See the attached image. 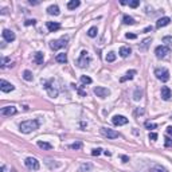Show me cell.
Masks as SVG:
<instances>
[{"mask_svg":"<svg viewBox=\"0 0 172 172\" xmlns=\"http://www.w3.org/2000/svg\"><path fill=\"white\" fill-rule=\"evenodd\" d=\"M121 160H123V163H128V161H129V157L126 156V155H123V156H121Z\"/></svg>","mask_w":172,"mask_h":172,"instance_id":"43","label":"cell"},{"mask_svg":"<svg viewBox=\"0 0 172 172\" xmlns=\"http://www.w3.org/2000/svg\"><path fill=\"white\" fill-rule=\"evenodd\" d=\"M152 30H153V27H152V26H149V27H147V28L144 30V32H149V31H152Z\"/></svg>","mask_w":172,"mask_h":172,"instance_id":"45","label":"cell"},{"mask_svg":"<svg viewBox=\"0 0 172 172\" xmlns=\"http://www.w3.org/2000/svg\"><path fill=\"white\" fill-rule=\"evenodd\" d=\"M23 78L26 79V81H32V79H34V75H32V73L30 70H24L23 71Z\"/></svg>","mask_w":172,"mask_h":172,"instance_id":"29","label":"cell"},{"mask_svg":"<svg viewBox=\"0 0 172 172\" xmlns=\"http://www.w3.org/2000/svg\"><path fill=\"white\" fill-rule=\"evenodd\" d=\"M136 74H137L136 70H129V71H126L125 75L120 78V82H125V81H128V79H133Z\"/></svg>","mask_w":172,"mask_h":172,"instance_id":"18","label":"cell"},{"mask_svg":"<svg viewBox=\"0 0 172 172\" xmlns=\"http://www.w3.org/2000/svg\"><path fill=\"white\" fill-rule=\"evenodd\" d=\"M36 145L39 147L41 149H46V151H50V149H53V145L50 143H46V141H38Z\"/></svg>","mask_w":172,"mask_h":172,"instance_id":"22","label":"cell"},{"mask_svg":"<svg viewBox=\"0 0 172 172\" xmlns=\"http://www.w3.org/2000/svg\"><path fill=\"white\" fill-rule=\"evenodd\" d=\"M43 61H44V55L42 51H36L35 55H34V62L36 65H43Z\"/></svg>","mask_w":172,"mask_h":172,"instance_id":"20","label":"cell"},{"mask_svg":"<svg viewBox=\"0 0 172 172\" xmlns=\"http://www.w3.org/2000/svg\"><path fill=\"white\" fill-rule=\"evenodd\" d=\"M24 24H26V26H35L36 20H35V19H28V20L24 22Z\"/></svg>","mask_w":172,"mask_h":172,"instance_id":"38","label":"cell"},{"mask_svg":"<svg viewBox=\"0 0 172 172\" xmlns=\"http://www.w3.org/2000/svg\"><path fill=\"white\" fill-rule=\"evenodd\" d=\"M55 61L58 62V63H66L67 62V54H65V53L58 54V55L55 57Z\"/></svg>","mask_w":172,"mask_h":172,"instance_id":"25","label":"cell"},{"mask_svg":"<svg viewBox=\"0 0 172 172\" xmlns=\"http://www.w3.org/2000/svg\"><path fill=\"white\" fill-rule=\"evenodd\" d=\"M131 53H132V50H131V47H128V46H123L121 49H120V57H123V58H126V57H129L131 55Z\"/></svg>","mask_w":172,"mask_h":172,"instance_id":"21","label":"cell"},{"mask_svg":"<svg viewBox=\"0 0 172 172\" xmlns=\"http://www.w3.org/2000/svg\"><path fill=\"white\" fill-rule=\"evenodd\" d=\"M47 14H49V15H53V16H58V15L61 14V11H59V7L57 6V4L50 6L49 8H47Z\"/></svg>","mask_w":172,"mask_h":172,"instance_id":"17","label":"cell"},{"mask_svg":"<svg viewBox=\"0 0 172 172\" xmlns=\"http://www.w3.org/2000/svg\"><path fill=\"white\" fill-rule=\"evenodd\" d=\"M1 35H3V39L6 42H8V43H11V42L15 41V32L11 31V30H3V32H1Z\"/></svg>","mask_w":172,"mask_h":172,"instance_id":"13","label":"cell"},{"mask_svg":"<svg viewBox=\"0 0 172 172\" xmlns=\"http://www.w3.org/2000/svg\"><path fill=\"white\" fill-rule=\"evenodd\" d=\"M155 54H156V57H157L159 59L165 58V57L169 54V47H167V46H157L156 49H155Z\"/></svg>","mask_w":172,"mask_h":172,"instance_id":"9","label":"cell"},{"mask_svg":"<svg viewBox=\"0 0 172 172\" xmlns=\"http://www.w3.org/2000/svg\"><path fill=\"white\" fill-rule=\"evenodd\" d=\"M155 75H156L157 79H160L161 82L169 81V71L167 70L165 67H157V69H155Z\"/></svg>","mask_w":172,"mask_h":172,"instance_id":"4","label":"cell"},{"mask_svg":"<svg viewBox=\"0 0 172 172\" xmlns=\"http://www.w3.org/2000/svg\"><path fill=\"white\" fill-rule=\"evenodd\" d=\"M30 4H32V6H38L39 1H32V0H30Z\"/></svg>","mask_w":172,"mask_h":172,"instance_id":"47","label":"cell"},{"mask_svg":"<svg viewBox=\"0 0 172 172\" xmlns=\"http://www.w3.org/2000/svg\"><path fill=\"white\" fill-rule=\"evenodd\" d=\"M91 169H93V164H90V163H83L79 167V172H89Z\"/></svg>","mask_w":172,"mask_h":172,"instance_id":"23","label":"cell"},{"mask_svg":"<svg viewBox=\"0 0 172 172\" xmlns=\"http://www.w3.org/2000/svg\"><path fill=\"white\" fill-rule=\"evenodd\" d=\"M1 172H6V165L1 167Z\"/></svg>","mask_w":172,"mask_h":172,"instance_id":"49","label":"cell"},{"mask_svg":"<svg viewBox=\"0 0 172 172\" xmlns=\"http://www.w3.org/2000/svg\"><path fill=\"white\" fill-rule=\"evenodd\" d=\"M149 172H168V171L161 165H153L151 169H149Z\"/></svg>","mask_w":172,"mask_h":172,"instance_id":"30","label":"cell"},{"mask_svg":"<svg viewBox=\"0 0 172 172\" xmlns=\"http://www.w3.org/2000/svg\"><path fill=\"white\" fill-rule=\"evenodd\" d=\"M97 34H98V28H97V26H93L89 28L88 31V36H90V38H96Z\"/></svg>","mask_w":172,"mask_h":172,"instance_id":"28","label":"cell"},{"mask_svg":"<svg viewBox=\"0 0 172 172\" xmlns=\"http://www.w3.org/2000/svg\"><path fill=\"white\" fill-rule=\"evenodd\" d=\"M145 128L147 129H156V128H157V125H156V124H153V123L147 121V123H145Z\"/></svg>","mask_w":172,"mask_h":172,"instance_id":"34","label":"cell"},{"mask_svg":"<svg viewBox=\"0 0 172 172\" xmlns=\"http://www.w3.org/2000/svg\"><path fill=\"white\" fill-rule=\"evenodd\" d=\"M152 43V39L151 38H147V39H144L143 42H141L140 44H139V50L140 51H147L148 50V47H149V44Z\"/></svg>","mask_w":172,"mask_h":172,"instance_id":"19","label":"cell"},{"mask_svg":"<svg viewBox=\"0 0 172 172\" xmlns=\"http://www.w3.org/2000/svg\"><path fill=\"white\" fill-rule=\"evenodd\" d=\"M51 82H53V79H50V81H42V83H43V88L47 90L49 96L51 97V98H55V97H58V93H59V91L57 90L55 88H53Z\"/></svg>","mask_w":172,"mask_h":172,"instance_id":"5","label":"cell"},{"mask_svg":"<svg viewBox=\"0 0 172 172\" xmlns=\"http://www.w3.org/2000/svg\"><path fill=\"white\" fill-rule=\"evenodd\" d=\"M157 133H149V140H152V141H156L157 140Z\"/></svg>","mask_w":172,"mask_h":172,"instance_id":"40","label":"cell"},{"mask_svg":"<svg viewBox=\"0 0 172 172\" xmlns=\"http://www.w3.org/2000/svg\"><path fill=\"white\" fill-rule=\"evenodd\" d=\"M8 62H9V58H6V57H3V58H1V62H0V66H1V67H6Z\"/></svg>","mask_w":172,"mask_h":172,"instance_id":"37","label":"cell"},{"mask_svg":"<svg viewBox=\"0 0 172 172\" xmlns=\"http://www.w3.org/2000/svg\"><path fill=\"white\" fill-rule=\"evenodd\" d=\"M167 133H168L169 136H172V126H171V125L167 126Z\"/></svg>","mask_w":172,"mask_h":172,"instance_id":"44","label":"cell"},{"mask_svg":"<svg viewBox=\"0 0 172 172\" xmlns=\"http://www.w3.org/2000/svg\"><path fill=\"white\" fill-rule=\"evenodd\" d=\"M101 134L104 137H106V139H117V137H120V133L116 131H113V129H109V128H101Z\"/></svg>","mask_w":172,"mask_h":172,"instance_id":"8","label":"cell"},{"mask_svg":"<svg viewBox=\"0 0 172 172\" xmlns=\"http://www.w3.org/2000/svg\"><path fill=\"white\" fill-rule=\"evenodd\" d=\"M18 113V109L15 108V106H4V108H1V110H0V114L4 117H11L14 116V114Z\"/></svg>","mask_w":172,"mask_h":172,"instance_id":"10","label":"cell"},{"mask_svg":"<svg viewBox=\"0 0 172 172\" xmlns=\"http://www.w3.org/2000/svg\"><path fill=\"white\" fill-rule=\"evenodd\" d=\"M93 91L97 97H99V98H102V99L110 96V90H109L108 88H104V86H96Z\"/></svg>","mask_w":172,"mask_h":172,"instance_id":"7","label":"cell"},{"mask_svg":"<svg viewBox=\"0 0 172 172\" xmlns=\"http://www.w3.org/2000/svg\"><path fill=\"white\" fill-rule=\"evenodd\" d=\"M79 6H81V1H79V0H71V1L67 3V8L69 9H75V8H78Z\"/></svg>","mask_w":172,"mask_h":172,"instance_id":"24","label":"cell"},{"mask_svg":"<svg viewBox=\"0 0 172 172\" xmlns=\"http://www.w3.org/2000/svg\"><path fill=\"white\" fill-rule=\"evenodd\" d=\"M171 23V18L168 16H164V18H160L157 22H156V28H161V27H165Z\"/></svg>","mask_w":172,"mask_h":172,"instance_id":"15","label":"cell"},{"mask_svg":"<svg viewBox=\"0 0 172 172\" xmlns=\"http://www.w3.org/2000/svg\"><path fill=\"white\" fill-rule=\"evenodd\" d=\"M123 22H124V24H129V26H133V24L136 23V20H134L132 16H129V15H124Z\"/></svg>","mask_w":172,"mask_h":172,"instance_id":"26","label":"cell"},{"mask_svg":"<svg viewBox=\"0 0 172 172\" xmlns=\"http://www.w3.org/2000/svg\"><path fill=\"white\" fill-rule=\"evenodd\" d=\"M141 98H143V90H141L140 88H137L133 93V99L134 101H140Z\"/></svg>","mask_w":172,"mask_h":172,"instance_id":"27","label":"cell"},{"mask_svg":"<svg viewBox=\"0 0 172 172\" xmlns=\"http://www.w3.org/2000/svg\"><path fill=\"white\" fill-rule=\"evenodd\" d=\"M14 89H15V86L11 82L6 81V79H1V81H0V90L3 91V93H9V91H12Z\"/></svg>","mask_w":172,"mask_h":172,"instance_id":"12","label":"cell"},{"mask_svg":"<svg viewBox=\"0 0 172 172\" xmlns=\"http://www.w3.org/2000/svg\"><path fill=\"white\" fill-rule=\"evenodd\" d=\"M171 120H172V116H171Z\"/></svg>","mask_w":172,"mask_h":172,"instance_id":"50","label":"cell"},{"mask_svg":"<svg viewBox=\"0 0 172 172\" xmlns=\"http://www.w3.org/2000/svg\"><path fill=\"white\" fill-rule=\"evenodd\" d=\"M24 164H26V167L28 169H31V171H38V169L41 168V164H39V161L36 160L35 157H27L26 160H24Z\"/></svg>","mask_w":172,"mask_h":172,"instance_id":"6","label":"cell"},{"mask_svg":"<svg viewBox=\"0 0 172 172\" xmlns=\"http://www.w3.org/2000/svg\"><path fill=\"white\" fill-rule=\"evenodd\" d=\"M129 7H132V8H136V7H139V4H140V1L139 0H132V1H129Z\"/></svg>","mask_w":172,"mask_h":172,"instance_id":"36","label":"cell"},{"mask_svg":"<svg viewBox=\"0 0 172 172\" xmlns=\"http://www.w3.org/2000/svg\"><path fill=\"white\" fill-rule=\"evenodd\" d=\"M82 147H83V144H82L81 141H75V143L70 144V148L71 149H75V151H78V149H82Z\"/></svg>","mask_w":172,"mask_h":172,"instance_id":"33","label":"cell"},{"mask_svg":"<svg viewBox=\"0 0 172 172\" xmlns=\"http://www.w3.org/2000/svg\"><path fill=\"white\" fill-rule=\"evenodd\" d=\"M105 61H106V62H114V61H116V54H114L113 51L108 53V55L105 57Z\"/></svg>","mask_w":172,"mask_h":172,"instance_id":"32","label":"cell"},{"mask_svg":"<svg viewBox=\"0 0 172 172\" xmlns=\"http://www.w3.org/2000/svg\"><path fill=\"white\" fill-rule=\"evenodd\" d=\"M129 120L126 118L125 116H120V114H116V116H113V118H112V123H113V125L116 126H121V125H125V124H128Z\"/></svg>","mask_w":172,"mask_h":172,"instance_id":"11","label":"cell"},{"mask_svg":"<svg viewBox=\"0 0 172 172\" xmlns=\"http://www.w3.org/2000/svg\"><path fill=\"white\" fill-rule=\"evenodd\" d=\"M165 147H167V148H171V147H172V139L165 137Z\"/></svg>","mask_w":172,"mask_h":172,"instance_id":"39","label":"cell"},{"mask_svg":"<svg viewBox=\"0 0 172 172\" xmlns=\"http://www.w3.org/2000/svg\"><path fill=\"white\" fill-rule=\"evenodd\" d=\"M125 38L126 39H136L137 35H136V34H129V32H128V34L125 35Z\"/></svg>","mask_w":172,"mask_h":172,"instance_id":"42","label":"cell"},{"mask_svg":"<svg viewBox=\"0 0 172 172\" xmlns=\"http://www.w3.org/2000/svg\"><path fill=\"white\" fill-rule=\"evenodd\" d=\"M144 113V109H137L136 110V114H143Z\"/></svg>","mask_w":172,"mask_h":172,"instance_id":"46","label":"cell"},{"mask_svg":"<svg viewBox=\"0 0 172 172\" xmlns=\"http://www.w3.org/2000/svg\"><path fill=\"white\" fill-rule=\"evenodd\" d=\"M101 153H102V148H94L93 151H91V155H93V156H99Z\"/></svg>","mask_w":172,"mask_h":172,"instance_id":"35","label":"cell"},{"mask_svg":"<svg viewBox=\"0 0 172 172\" xmlns=\"http://www.w3.org/2000/svg\"><path fill=\"white\" fill-rule=\"evenodd\" d=\"M67 43H69V36H62L61 39L51 41L49 46H50V49H51V50L57 51V50H59V49H63V47H66Z\"/></svg>","mask_w":172,"mask_h":172,"instance_id":"2","label":"cell"},{"mask_svg":"<svg viewBox=\"0 0 172 172\" xmlns=\"http://www.w3.org/2000/svg\"><path fill=\"white\" fill-rule=\"evenodd\" d=\"M104 153H105L106 156H112V152H109V151H105V152H104Z\"/></svg>","mask_w":172,"mask_h":172,"instance_id":"48","label":"cell"},{"mask_svg":"<svg viewBox=\"0 0 172 172\" xmlns=\"http://www.w3.org/2000/svg\"><path fill=\"white\" fill-rule=\"evenodd\" d=\"M163 42H168V44H171V46H172V36H164Z\"/></svg>","mask_w":172,"mask_h":172,"instance_id":"41","label":"cell"},{"mask_svg":"<svg viewBox=\"0 0 172 172\" xmlns=\"http://www.w3.org/2000/svg\"><path fill=\"white\" fill-rule=\"evenodd\" d=\"M39 128V120H27L19 124V129L22 133H31Z\"/></svg>","mask_w":172,"mask_h":172,"instance_id":"1","label":"cell"},{"mask_svg":"<svg viewBox=\"0 0 172 172\" xmlns=\"http://www.w3.org/2000/svg\"><path fill=\"white\" fill-rule=\"evenodd\" d=\"M81 82H82V85H90L91 82H93V79H91L90 77H88V75H82L81 77Z\"/></svg>","mask_w":172,"mask_h":172,"instance_id":"31","label":"cell"},{"mask_svg":"<svg viewBox=\"0 0 172 172\" xmlns=\"http://www.w3.org/2000/svg\"><path fill=\"white\" fill-rule=\"evenodd\" d=\"M46 26L50 32H55L61 28V23H58V22H47Z\"/></svg>","mask_w":172,"mask_h":172,"instance_id":"16","label":"cell"},{"mask_svg":"<svg viewBox=\"0 0 172 172\" xmlns=\"http://www.w3.org/2000/svg\"><path fill=\"white\" fill-rule=\"evenodd\" d=\"M160 94H161V98H163L164 101H169L171 97H172V91L168 86H163L161 90H160Z\"/></svg>","mask_w":172,"mask_h":172,"instance_id":"14","label":"cell"},{"mask_svg":"<svg viewBox=\"0 0 172 172\" xmlns=\"http://www.w3.org/2000/svg\"><path fill=\"white\" fill-rule=\"evenodd\" d=\"M90 61L91 59H90V57H89V53L86 50H82L79 58L77 59V65H78V67H81V69H86V67L89 66V63H90Z\"/></svg>","mask_w":172,"mask_h":172,"instance_id":"3","label":"cell"}]
</instances>
